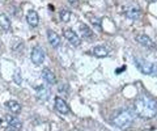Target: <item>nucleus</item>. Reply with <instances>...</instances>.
Here are the masks:
<instances>
[{
    "label": "nucleus",
    "instance_id": "f3484780",
    "mask_svg": "<svg viewBox=\"0 0 157 131\" xmlns=\"http://www.w3.org/2000/svg\"><path fill=\"white\" fill-rule=\"evenodd\" d=\"M0 26L6 32H8L9 29H11V21H9V18L6 14H0Z\"/></svg>",
    "mask_w": 157,
    "mask_h": 131
},
{
    "label": "nucleus",
    "instance_id": "4be33fe9",
    "mask_svg": "<svg viewBox=\"0 0 157 131\" xmlns=\"http://www.w3.org/2000/svg\"><path fill=\"white\" fill-rule=\"evenodd\" d=\"M9 131H13V130H9Z\"/></svg>",
    "mask_w": 157,
    "mask_h": 131
},
{
    "label": "nucleus",
    "instance_id": "9d476101",
    "mask_svg": "<svg viewBox=\"0 0 157 131\" xmlns=\"http://www.w3.org/2000/svg\"><path fill=\"white\" fill-rule=\"evenodd\" d=\"M6 119H7V123L11 126L13 130L20 131V130L22 129V122H21V121H20L17 117H14V115H9V114H7V115H6Z\"/></svg>",
    "mask_w": 157,
    "mask_h": 131
},
{
    "label": "nucleus",
    "instance_id": "6ab92c4d",
    "mask_svg": "<svg viewBox=\"0 0 157 131\" xmlns=\"http://www.w3.org/2000/svg\"><path fill=\"white\" fill-rule=\"evenodd\" d=\"M14 81H16L17 84H21V76H20V71H17L16 72V75H14Z\"/></svg>",
    "mask_w": 157,
    "mask_h": 131
},
{
    "label": "nucleus",
    "instance_id": "6e6552de",
    "mask_svg": "<svg viewBox=\"0 0 157 131\" xmlns=\"http://www.w3.org/2000/svg\"><path fill=\"white\" fill-rule=\"evenodd\" d=\"M136 41L140 43V45H143L144 47L149 48V50H152V48H155V42L151 40V37H148L147 34H137L136 36Z\"/></svg>",
    "mask_w": 157,
    "mask_h": 131
},
{
    "label": "nucleus",
    "instance_id": "412c9836",
    "mask_svg": "<svg viewBox=\"0 0 157 131\" xmlns=\"http://www.w3.org/2000/svg\"><path fill=\"white\" fill-rule=\"evenodd\" d=\"M0 47H2V43H0Z\"/></svg>",
    "mask_w": 157,
    "mask_h": 131
},
{
    "label": "nucleus",
    "instance_id": "39448f33",
    "mask_svg": "<svg viewBox=\"0 0 157 131\" xmlns=\"http://www.w3.org/2000/svg\"><path fill=\"white\" fill-rule=\"evenodd\" d=\"M30 58H32V62L34 64H41V63H43V60H45V52H43L42 47L41 46L33 47Z\"/></svg>",
    "mask_w": 157,
    "mask_h": 131
},
{
    "label": "nucleus",
    "instance_id": "1a4fd4ad",
    "mask_svg": "<svg viewBox=\"0 0 157 131\" xmlns=\"http://www.w3.org/2000/svg\"><path fill=\"white\" fill-rule=\"evenodd\" d=\"M36 93H37V97L41 101H46V100H48V97H50L51 92L45 85H38L37 88H36Z\"/></svg>",
    "mask_w": 157,
    "mask_h": 131
},
{
    "label": "nucleus",
    "instance_id": "aec40b11",
    "mask_svg": "<svg viewBox=\"0 0 157 131\" xmlns=\"http://www.w3.org/2000/svg\"><path fill=\"white\" fill-rule=\"evenodd\" d=\"M68 2L72 3V4H75V3H77V2H78V0H68Z\"/></svg>",
    "mask_w": 157,
    "mask_h": 131
},
{
    "label": "nucleus",
    "instance_id": "20e7f679",
    "mask_svg": "<svg viewBox=\"0 0 157 131\" xmlns=\"http://www.w3.org/2000/svg\"><path fill=\"white\" fill-rule=\"evenodd\" d=\"M123 13L131 20H137L141 16V9L137 4H127L123 7Z\"/></svg>",
    "mask_w": 157,
    "mask_h": 131
},
{
    "label": "nucleus",
    "instance_id": "423d86ee",
    "mask_svg": "<svg viewBox=\"0 0 157 131\" xmlns=\"http://www.w3.org/2000/svg\"><path fill=\"white\" fill-rule=\"evenodd\" d=\"M63 34H64L66 40H67L68 42H71L73 46H78V45L81 43L80 37H78L76 33L72 30V29H64V30H63Z\"/></svg>",
    "mask_w": 157,
    "mask_h": 131
},
{
    "label": "nucleus",
    "instance_id": "a211bd4d",
    "mask_svg": "<svg viewBox=\"0 0 157 131\" xmlns=\"http://www.w3.org/2000/svg\"><path fill=\"white\" fill-rule=\"evenodd\" d=\"M71 16H72V13L68 11V9H62V11H60V20L63 22H68V21H70Z\"/></svg>",
    "mask_w": 157,
    "mask_h": 131
},
{
    "label": "nucleus",
    "instance_id": "f03ea898",
    "mask_svg": "<svg viewBox=\"0 0 157 131\" xmlns=\"http://www.w3.org/2000/svg\"><path fill=\"white\" fill-rule=\"evenodd\" d=\"M135 119V113L132 109H118L114 111V114L111 115V123L115 127L121 129V130H126L134 123Z\"/></svg>",
    "mask_w": 157,
    "mask_h": 131
},
{
    "label": "nucleus",
    "instance_id": "dca6fc26",
    "mask_svg": "<svg viewBox=\"0 0 157 131\" xmlns=\"http://www.w3.org/2000/svg\"><path fill=\"white\" fill-rule=\"evenodd\" d=\"M93 54L98 58H106L109 55V50H107V47H105V46H96L93 48Z\"/></svg>",
    "mask_w": 157,
    "mask_h": 131
},
{
    "label": "nucleus",
    "instance_id": "7ed1b4c3",
    "mask_svg": "<svg viewBox=\"0 0 157 131\" xmlns=\"http://www.w3.org/2000/svg\"><path fill=\"white\" fill-rule=\"evenodd\" d=\"M135 64H136L137 70H139L141 74L157 76V64H155V63H151L148 60H144V59H140V58H136V59H135Z\"/></svg>",
    "mask_w": 157,
    "mask_h": 131
},
{
    "label": "nucleus",
    "instance_id": "f257e3e1",
    "mask_svg": "<svg viewBox=\"0 0 157 131\" xmlns=\"http://www.w3.org/2000/svg\"><path fill=\"white\" fill-rule=\"evenodd\" d=\"M134 113L139 118L152 119L157 115V101L147 94H141L134 102Z\"/></svg>",
    "mask_w": 157,
    "mask_h": 131
},
{
    "label": "nucleus",
    "instance_id": "9b49d317",
    "mask_svg": "<svg viewBox=\"0 0 157 131\" xmlns=\"http://www.w3.org/2000/svg\"><path fill=\"white\" fill-rule=\"evenodd\" d=\"M80 33H81V37L86 41H93L94 40V33L92 32V29L85 25V24H80Z\"/></svg>",
    "mask_w": 157,
    "mask_h": 131
},
{
    "label": "nucleus",
    "instance_id": "2eb2a0df",
    "mask_svg": "<svg viewBox=\"0 0 157 131\" xmlns=\"http://www.w3.org/2000/svg\"><path fill=\"white\" fill-rule=\"evenodd\" d=\"M6 106H7V109L9 111H12L13 114H18L20 111H21V105H20L17 101H14V100H9L6 102Z\"/></svg>",
    "mask_w": 157,
    "mask_h": 131
},
{
    "label": "nucleus",
    "instance_id": "ddd939ff",
    "mask_svg": "<svg viewBox=\"0 0 157 131\" xmlns=\"http://www.w3.org/2000/svg\"><path fill=\"white\" fill-rule=\"evenodd\" d=\"M42 79L46 81L47 84H55L56 83V76L55 74L51 71V70H48V68H45L42 71Z\"/></svg>",
    "mask_w": 157,
    "mask_h": 131
},
{
    "label": "nucleus",
    "instance_id": "0eeeda50",
    "mask_svg": "<svg viewBox=\"0 0 157 131\" xmlns=\"http://www.w3.org/2000/svg\"><path fill=\"white\" fill-rule=\"evenodd\" d=\"M54 104H55V110L58 111V113H60V114H68L70 113V108H68L67 102L62 98V97H56Z\"/></svg>",
    "mask_w": 157,
    "mask_h": 131
},
{
    "label": "nucleus",
    "instance_id": "4468645a",
    "mask_svg": "<svg viewBox=\"0 0 157 131\" xmlns=\"http://www.w3.org/2000/svg\"><path fill=\"white\" fill-rule=\"evenodd\" d=\"M26 21L29 24V26L32 28H36L39 22V17H38V13L36 11H29L26 14Z\"/></svg>",
    "mask_w": 157,
    "mask_h": 131
},
{
    "label": "nucleus",
    "instance_id": "f8f14e48",
    "mask_svg": "<svg viewBox=\"0 0 157 131\" xmlns=\"http://www.w3.org/2000/svg\"><path fill=\"white\" fill-rule=\"evenodd\" d=\"M47 40L52 47L58 48L60 46V37H59L58 33H55L54 30H47Z\"/></svg>",
    "mask_w": 157,
    "mask_h": 131
}]
</instances>
